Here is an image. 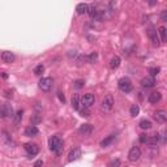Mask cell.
Here are the masks:
<instances>
[{"instance_id":"cell-27","label":"cell","mask_w":167,"mask_h":167,"mask_svg":"<svg viewBox=\"0 0 167 167\" xmlns=\"http://www.w3.org/2000/svg\"><path fill=\"white\" fill-rule=\"evenodd\" d=\"M43 72H44V67L42 66V64H39V66H37V67L34 68V75H37V76L42 75Z\"/></svg>"},{"instance_id":"cell-5","label":"cell","mask_w":167,"mask_h":167,"mask_svg":"<svg viewBox=\"0 0 167 167\" xmlns=\"http://www.w3.org/2000/svg\"><path fill=\"white\" fill-rule=\"evenodd\" d=\"M140 157H141L140 147H138V146L131 147V150H129V153H128V159L131 161V162H136V161L140 159Z\"/></svg>"},{"instance_id":"cell-20","label":"cell","mask_w":167,"mask_h":167,"mask_svg":"<svg viewBox=\"0 0 167 167\" xmlns=\"http://www.w3.org/2000/svg\"><path fill=\"white\" fill-rule=\"evenodd\" d=\"M115 137H116V136H115L114 133H112V134H110V136H107L103 141H101V146H102V147H107V146L110 145V144H112V141L115 140Z\"/></svg>"},{"instance_id":"cell-2","label":"cell","mask_w":167,"mask_h":167,"mask_svg":"<svg viewBox=\"0 0 167 167\" xmlns=\"http://www.w3.org/2000/svg\"><path fill=\"white\" fill-rule=\"evenodd\" d=\"M118 86H119V89L122 90L123 93H131L132 89H133V84L132 81L129 80L128 77H122L119 80L118 82Z\"/></svg>"},{"instance_id":"cell-13","label":"cell","mask_w":167,"mask_h":167,"mask_svg":"<svg viewBox=\"0 0 167 167\" xmlns=\"http://www.w3.org/2000/svg\"><path fill=\"white\" fill-rule=\"evenodd\" d=\"M154 85H155V78L151 76L144 77L141 80V86H144V87H153Z\"/></svg>"},{"instance_id":"cell-26","label":"cell","mask_w":167,"mask_h":167,"mask_svg":"<svg viewBox=\"0 0 167 167\" xmlns=\"http://www.w3.org/2000/svg\"><path fill=\"white\" fill-rule=\"evenodd\" d=\"M129 112H131L132 116H137L138 112H140V106H138V105H132L131 108H129Z\"/></svg>"},{"instance_id":"cell-7","label":"cell","mask_w":167,"mask_h":167,"mask_svg":"<svg viewBox=\"0 0 167 167\" xmlns=\"http://www.w3.org/2000/svg\"><path fill=\"white\" fill-rule=\"evenodd\" d=\"M24 147H25V150H26V153L29 155H37L39 153V146L37 145V144H31V142H27V144H25L24 145Z\"/></svg>"},{"instance_id":"cell-22","label":"cell","mask_w":167,"mask_h":167,"mask_svg":"<svg viewBox=\"0 0 167 167\" xmlns=\"http://www.w3.org/2000/svg\"><path fill=\"white\" fill-rule=\"evenodd\" d=\"M158 35H161V41L162 42H167V29L165 26H159L158 27Z\"/></svg>"},{"instance_id":"cell-18","label":"cell","mask_w":167,"mask_h":167,"mask_svg":"<svg viewBox=\"0 0 167 167\" xmlns=\"http://www.w3.org/2000/svg\"><path fill=\"white\" fill-rule=\"evenodd\" d=\"M76 11L78 15H85V13L89 12V4L86 3H80L76 7Z\"/></svg>"},{"instance_id":"cell-3","label":"cell","mask_w":167,"mask_h":167,"mask_svg":"<svg viewBox=\"0 0 167 167\" xmlns=\"http://www.w3.org/2000/svg\"><path fill=\"white\" fill-rule=\"evenodd\" d=\"M114 97L111 95V94H107L105 97L103 99H102V103H101V106H102V108L103 110H106V111H110V110H112V107H114Z\"/></svg>"},{"instance_id":"cell-9","label":"cell","mask_w":167,"mask_h":167,"mask_svg":"<svg viewBox=\"0 0 167 167\" xmlns=\"http://www.w3.org/2000/svg\"><path fill=\"white\" fill-rule=\"evenodd\" d=\"M15 114H13V108L9 103H4L2 107V118H13Z\"/></svg>"},{"instance_id":"cell-1","label":"cell","mask_w":167,"mask_h":167,"mask_svg":"<svg viewBox=\"0 0 167 167\" xmlns=\"http://www.w3.org/2000/svg\"><path fill=\"white\" fill-rule=\"evenodd\" d=\"M48 146L50 150H52L55 153H60L63 149V141L59 136H51L48 140Z\"/></svg>"},{"instance_id":"cell-14","label":"cell","mask_w":167,"mask_h":167,"mask_svg":"<svg viewBox=\"0 0 167 167\" xmlns=\"http://www.w3.org/2000/svg\"><path fill=\"white\" fill-rule=\"evenodd\" d=\"M38 128L35 127V125H27V127L25 128V136H27V137H34V136H37L38 134Z\"/></svg>"},{"instance_id":"cell-8","label":"cell","mask_w":167,"mask_h":167,"mask_svg":"<svg viewBox=\"0 0 167 167\" xmlns=\"http://www.w3.org/2000/svg\"><path fill=\"white\" fill-rule=\"evenodd\" d=\"M149 37H150V41H151L153 46H157V47H158L161 42H159V35H158V30H157L155 27H150V29H149Z\"/></svg>"},{"instance_id":"cell-37","label":"cell","mask_w":167,"mask_h":167,"mask_svg":"<svg viewBox=\"0 0 167 167\" xmlns=\"http://www.w3.org/2000/svg\"><path fill=\"white\" fill-rule=\"evenodd\" d=\"M9 93H11L9 90H5V97H7V98H9V97H12V94H9Z\"/></svg>"},{"instance_id":"cell-31","label":"cell","mask_w":167,"mask_h":167,"mask_svg":"<svg viewBox=\"0 0 167 167\" xmlns=\"http://www.w3.org/2000/svg\"><path fill=\"white\" fill-rule=\"evenodd\" d=\"M138 140H140L141 144H147V141H149V136H147V134H145V133H142V134H140Z\"/></svg>"},{"instance_id":"cell-11","label":"cell","mask_w":167,"mask_h":167,"mask_svg":"<svg viewBox=\"0 0 167 167\" xmlns=\"http://www.w3.org/2000/svg\"><path fill=\"white\" fill-rule=\"evenodd\" d=\"M154 119L159 123H167V111L158 110L154 112Z\"/></svg>"},{"instance_id":"cell-23","label":"cell","mask_w":167,"mask_h":167,"mask_svg":"<svg viewBox=\"0 0 167 167\" xmlns=\"http://www.w3.org/2000/svg\"><path fill=\"white\" fill-rule=\"evenodd\" d=\"M2 134H3V136H2L3 141L5 142L8 146H13V141H12V137L9 136V134H8V133H7L5 131H3V132H2Z\"/></svg>"},{"instance_id":"cell-17","label":"cell","mask_w":167,"mask_h":167,"mask_svg":"<svg viewBox=\"0 0 167 167\" xmlns=\"http://www.w3.org/2000/svg\"><path fill=\"white\" fill-rule=\"evenodd\" d=\"M71 103H72V107H73V108L77 110V111H80V105H81V98H80V95H78V94H73V95H72Z\"/></svg>"},{"instance_id":"cell-38","label":"cell","mask_w":167,"mask_h":167,"mask_svg":"<svg viewBox=\"0 0 167 167\" xmlns=\"http://www.w3.org/2000/svg\"><path fill=\"white\" fill-rule=\"evenodd\" d=\"M2 76H3V78H7V77H8V75H7L5 72H3V75H2Z\"/></svg>"},{"instance_id":"cell-25","label":"cell","mask_w":167,"mask_h":167,"mask_svg":"<svg viewBox=\"0 0 167 167\" xmlns=\"http://www.w3.org/2000/svg\"><path fill=\"white\" fill-rule=\"evenodd\" d=\"M138 125H140V128L141 129H150L151 128V122H150V120H146V119H144V120H141V122H140V124H138Z\"/></svg>"},{"instance_id":"cell-33","label":"cell","mask_w":167,"mask_h":167,"mask_svg":"<svg viewBox=\"0 0 167 167\" xmlns=\"http://www.w3.org/2000/svg\"><path fill=\"white\" fill-rule=\"evenodd\" d=\"M161 20L162 21H167V9H163L161 12Z\"/></svg>"},{"instance_id":"cell-30","label":"cell","mask_w":167,"mask_h":167,"mask_svg":"<svg viewBox=\"0 0 167 167\" xmlns=\"http://www.w3.org/2000/svg\"><path fill=\"white\" fill-rule=\"evenodd\" d=\"M84 85H85V81L84 80H76L73 82V86H75L76 89H81V87H84Z\"/></svg>"},{"instance_id":"cell-12","label":"cell","mask_w":167,"mask_h":167,"mask_svg":"<svg viewBox=\"0 0 167 167\" xmlns=\"http://www.w3.org/2000/svg\"><path fill=\"white\" fill-rule=\"evenodd\" d=\"M81 157V150L78 149V147H75V149H72L69 151L68 154V162H73V161H77L78 158Z\"/></svg>"},{"instance_id":"cell-32","label":"cell","mask_w":167,"mask_h":167,"mask_svg":"<svg viewBox=\"0 0 167 167\" xmlns=\"http://www.w3.org/2000/svg\"><path fill=\"white\" fill-rule=\"evenodd\" d=\"M80 114H81V116H85V118H87L90 115V111H89V108H86V107H84V108H80Z\"/></svg>"},{"instance_id":"cell-35","label":"cell","mask_w":167,"mask_h":167,"mask_svg":"<svg viewBox=\"0 0 167 167\" xmlns=\"http://www.w3.org/2000/svg\"><path fill=\"white\" fill-rule=\"evenodd\" d=\"M42 166H43V162H42L41 159H39V161H37L35 163H34V167H42Z\"/></svg>"},{"instance_id":"cell-36","label":"cell","mask_w":167,"mask_h":167,"mask_svg":"<svg viewBox=\"0 0 167 167\" xmlns=\"http://www.w3.org/2000/svg\"><path fill=\"white\" fill-rule=\"evenodd\" d=\"M119 163H120V162H119V161H114V162H111V163H110L108 166H110V167H112L114 165H115V166H118Z\"/></svg>"},{"instance_id":"cell-29","label":"cell","mask_w":167,"mask_h":167,"mask_svg":"<svg viewBox=\"0 0 167 167\" xmlns=\"http://www.w3.org/2000/svg\"><path fill=\"white\" fill-rule=\"evenodd\" d=\"M159 71H161V69H159L158 67H151V68H149V73H150L151 77H154V76L158 75Z\"/></svg>"},{"instance_id":"cell-4","label":"cell","mask_w":167,"mask_h":167,"mask_svg":"<svg viewBox=\"0 0 167 167\" xmlns=\"http://www.w3.org/2000/svg\"><path fill=\"white\" fill-rule=\"evenodd\" d=\"M52 87V78L51 77H43L39 81V89L43 91H48Z\"/></svg>"},{"instance_id":"cell-28","label":"cell","mask_w":167,"mask_h":167,"mask_svg":"<svg viewBox=\"0 0 167 167\" xmlns=\"http://www.w3.org/2000/svg\"><path fill=\"white\" fill-rule=\"evenodd\" d=\"M41 122H42V115H39V114H34V116L31 118V123H33V125L38 124V123H41Z\"/></svg>"},{"instance_id":"cell-24","label":"cell","mask_w":167,"mask_h":167,"mask_svg":"<svg viewBox=\"0 0 167 167\" xmlns=\"http://www.w3.org/2000/svg\"><path fill=\"white\" fill-rule=\"evenodd\" d=\"M22 114H24V111H22V110H18L17 112L15 114V116H13V122H15L16 125L20 124V122L22 120Z\"/></svg>"},{"instance_id":"cell-10","label":"cell","mask_w":167,"mask_h":167,"mask_svg":"<svg viewBox=\"0 0 167 167\" xmlns=\"http://www.w3.org/2000/svg\"><path fill=\"white\" fill-rule=\"evenodd\" d=\"M2 60L4 63H7V64L13 63L16 60V55L13 52H11V51H3V52H2Z\"/></svg>"},{"instance_id":"cell-15","label":"cell","mask_w":167,"mask_h":167,"mask_svg":"<svg viewBox=\"0 0 167 167\" xmlns=\"http://www.w3.org/2000/svg\"><path fill=\"white\" fill-rule=\"evenodd\" d=\"M161 98H162V94L159 91H153V93L149 94V97H147V101H149L150 103L155 105V103H158V102L161 101Z\"/></svg>"},{"instance_id":"cell-6","label":"cell","mask_w":167,"mask_h":167,"mask_svg":"<svg viewBox=\"0 0 167 167\" xmlns=\"http://www.w3.org/2000/svg\"><path fill=\"white\" fill-rule=\"evenodd\" d=\"M94 101H95V98H94V95L91 94V93H86L85 95L81 98V105L84 106V107H86V108H89L91 105H94Z\"/></svg>"},{"instance_id":"cell-16","label":"cell","mask_w":167,"mask_h":167,"mask_svg":"<svg viewBox=\"0 0 167 167\" xmlns=\"http://www.w3.org/2000/svg\"><path fill=\"white\" fill-rule=\"evenodd\" d=\"M78 132H80L81 134H84V136H89V134L93 132V125L90 124H82L80 128H78Z\"/></svg>"},{"instance_id":"cell-21","label":"cell","mask_w":167,"mask_h":167,"mask_svg":"<svg viewBox=\"0 0 167 167\" xmlns=\"http://www.w3.org/2000/svg\"><path fill=\"white\" fill-rule=\"evenodd\" d=\"M97 59H98V52H90L89 55H85V60H86V63H95L97 62Z\"/></svg>"},{"instance_id":"cell-19","label":"cell","mask_w":167,"mask_h":167,"mask_svg":"<svg viewBox=\"0 0 167 167\" xmlns=\"http://www.w3.org/2000/svg\"><path fill=\"white\" fill-rule=\"evenodd\" d=\"M120 63H122V59L119 56H114L112 59L110 60V67L111 69H118L120 67Z\"/></svg>"},{"instance_id":"cell-34","label":"cell","mask_w":167,"mask_h":167,"mask_svg":"<svg viewBox=\"0 0 167 167\" xmlns=\"http://www.w3.org/2000/svg\"><path fill=\"white\" fill-rule=\"evenodd\" d=\"M58 97H59L60 102H63V103H64V102H66V98H64V94H63L62 91H58Z\"/></svg>"}]
</instances>
